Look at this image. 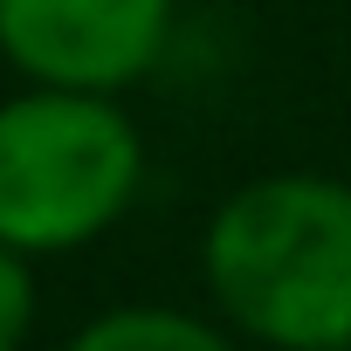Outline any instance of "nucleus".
Returning <instances> with one entry per match:
<instances>
[{"mask_svg":"<svg viewBox=\"0 0 351 351\" xmlns=\"http://www.w3.org/2000/svg\"><path fill=\"white\" fill-rule=\"evenodd\" d=\"M200 276L228 330L269 351L351 344V180L262 172L200 234Z\"/></svg>","mask_w":351,"mask_h":351,"instance_id":"obj_1","label":"nucleus"},{"mask_svg":"<svg viewBox=\"0 0 351 351\" xmlns=\"http://www.w3.org/2000/svg\"><path fill=\"white\" fill-rule=\"evenodd\" d=\"M145 186V131L104 90L21 83L0 97V241L76 255L104 241Z\"/></svg>","mask_w":351,"mask_h":351,"instance_id":"obj_2","label":"nucleus"},{"mask_svg":"<svg viewBox=\"0 0 351 351\" xmlns=\"http://www.w3.org/2000/svg\"><path fill=\"white\" fill-rule=\"evenodd\" d=\"M172 0H0V62L21 83L124 97L165 62Z\"/></svg>","mask_w":351,"mask_h":351,"instance_id":"obj_3","label":"nucleus"},{"mask_svg":"<svg viewBox=\"0 0 351 351\" xmlns=\"http://www.w3.org/2000/svg\"><path fill=\"white\" fill-rule=\"evenodd\" d=\"M62 351H234V337L228 324L180 303H110L90 324H76Z\"/></svg>","mask_w":351,"mask_h":351,"instance_id":"obj_4","label":"nucleus"},{"mask_svg":"<svg viewBox=\"0 0 351 351\" xmlns=\"http://www.w3.org/2000/svg\"><path fill=\"white\" fill-rule=\"evenodd\" d=\"M35 310H42L35 262H28L21 248H8V241H0V351H21V344H28Z\"/></svg>","mask_w":351,"mask_h":351,"instance_id":"obj_5","label":"nucleus"},{"mask_svg":"<svg viewBox=\"0 0 351 351\" xmlns=\"http://www.w3.org/2000/svg\"><path fill=\"white\" fill-rule=\"evenodd\" d=\"M344 351H351V344H344Z\"/></svg>","mask_w":351,"mask_h":351,"instance_id":"obj_6","label":"nucleus"}]
</instances>
